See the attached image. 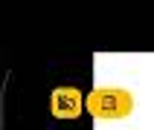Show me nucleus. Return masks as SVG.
Returning <instances> with one entry per match:
<instances>
[{"label": "nucleus", "instance_id": "nucleus-1", "mask_svg": "<svg viewBox=\"0 0 154 130\" xmlns=\"http://www.w3.org/2000/svg\"><path fill=\"white\" fill-rule=\"evenodd\" d=\"M119 101L128 104V95H125V93H116V90H99L96 95H90L87 107H90V113H96V116L111 119V116H116V113H128V110H122V107H116Z\"/></svg>", "mask_w": 154, "mask_h": 130}, {"label": "nucleus", "instance_id": "nucleus-2", "mask_svg": "<svg viewBox=\"0 0 154 130\" xmlns=\"http://www.w3.org/2000/svg\"><path fill=\"white\" fill-rule=\"evenodd\" d=\"M79 110H82V95H79L76 90H67V87L55 90V95H52V113H55L58 119L79 116Z\"/></svg>", "mask_w": 154, "mask_h": 130}]
</instances>
